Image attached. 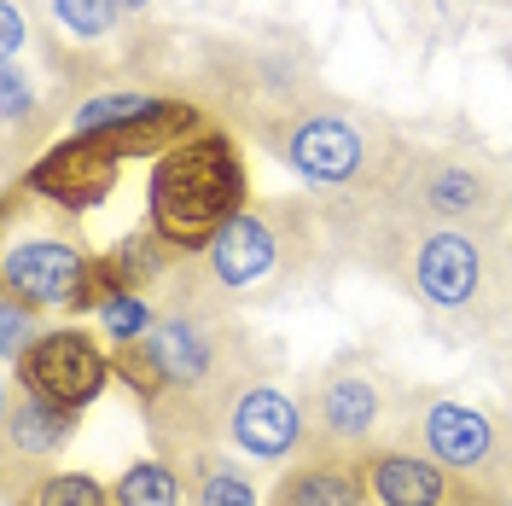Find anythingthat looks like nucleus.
I'll list each match as a JSON object with an SVG mask.
<instances>
[{"label": "nucleus", "instance_id": "6ab92c4d", "mask_svg": "<svg viewBox=\"0 0 512 506\" xmlns=\"http://www.w3.org/2000/svg\"><path fill=\"white\" fill-rule=\"evenodd\" d=\"M30 76L18 70V59H6V70H0V105H6V123H18L24 111H30Z\"/></svg>", "mask_w": 512, "mask_h": 506}, {"label": "nucleus", "instance_id": "ddd939ff", "mask_svg": "<svg viewBox=\"0 0 512 506\" xmlns=\"http://www.w3.org/2000/svg\"><path fill=\"white\" fill-rule=\"evenodd\" d=\"M169 99L158 94H94V99H82L76 105V134H105V128H134V123H146V117H158Z\"/></svg>", "mask_w": 512, "mask_h": 506}, {"label": "nucleus", "instance_id": "4468645a", "mask_svg": "<svg viewBox=\"0 0 512 506\" xmlns=\"http://www.w3.org/2000/svg\"><path fill=\"white\" fill-rule=\"evenodd\" d=\"M192 495H198V506H256L251 477L239 466H227V460H216V454H204L192 466Z\"/></svg>", "mask_w": 512, "mask_h": 506}, {"label": "nucleus", "instance_id": "7ed1b4c3", "mask_svg": "<svg viewBox=\"0 0 512 506\" xmlns=\"http://www.w3.org/2000/svg\"><path fill=\"white\" fill-rule=\"evenodd\" d=\"M18 379L30 396H47L59 408H88L105 384V355L88 332H41L18 355Z\"/></svg>", "mask_w": 512, "mask_h": 506}, {"label": "nucleus", "instance_id": "412c9836", "mask_svg": "<svg viewBox=\"0 0 512 506\" xmlns=\"http://www.w3.org/2000/svg\"><path fill=\"white\" fill-rule=\"evenodd\" d=\"M18 47H24V12H18V0H0V53L18 59Z\"/></svg>", "mask_w": 512, "mask_h": 506}, {"label": "nucleus", "instance_id": "f8f14e48", "mask_svg": "<svg viewBox=\"0 0 512 506\" xmlns=\"http://www.w3.org/2000/svg\"><path fill=\"white\" fill-rule=\"evenodd\" d=\"M70 431H76V408H59V402L30 396V390L12 402V419H6V443L18 460H47Z\"/></svg>", "mask_w": 512, "mask_h": 506}, {"label": "nucleus", "instance_id": "4be33fe9", "mask_svg": "<svg viewBox=\"0 0 512 506\" xmlns=\"http://www.w3.org/2000/svg\"><path fill=\"white\" fill-rule=\"evenodd\" d=\"M117 6H123V12H140V6H152V0H117Z\"/></svg>", "mask_w": 512, "mask_h": 506}, {"label": "nucleus", "instance_id": "f03ea898", "mask_svg": "<svg viewBox=\"0 0 512 506\" xmlns=\"http://www.w3.org/2000/svg\"><path fill=\"white\" fill-rule=\"evenodd\" d=\"M6 297L30 309H88L94 297V256L64 239H30L6 251Z\"/></svg>", "mask_w": 512, "mask_h": 506}, {"label": "nucleus", "instance_id": "a211bd4d", "mask_svg": "<svg viewBox=\"0 0 512 506\" xmlns=\"http://www.w3.org/2000/svg\"><path fill=\"white\" fill-rule=\"evenodd\" d=\"M53 12H59V24L76 35V41H99V35L117 24L123 6H117V0H53Z\"/></svg>", "mask_w": 512, "mask_h": 506}, {"label": "nucleus", "instance_id": "0eeeda50", "mask_svg": "<svg viewBox=\"0 0 512 506\" xmlns=\"http://www.w3.org/2000/svg\"><path fill=\"white\" fill-rule=\"evenodd\" d=\"M274 262H280V239L251 210H239L233 222H222L216 239L204 245V268H210V280L222 285V291H245V285L268 280Z\"/></svg>", "mask_w": 512, "mask_h": 506}, {"label": "nucleus", "instance_id": "9b49d317", "mask_svg": "<svg viewBox=\"0 0 512 506\" xmlns=\"http://www.w3.org/2000/svg\"><path fill=\"white\" fill-rule=\"evenodd\" d=\"M489 198H495V187H489V175H483L478 163L443 158L419 175V204L431 216H443V222H483Z\"/></svg>", "mask_w": 512, "mask_h": 506}, {"label": "nucleus", "instance_id": "1a4fd4ad", "mask_svg": "<svg viewBox=\"0 0 512 506\" xmlns=\"http://www.w3.org/2000/svg\"><path fill=\"white\" fill-rule=\"evenodd\" d=\"M419 437H425V448H431V460L448 466V472H478L483 460L495 454V425H489L478 408L448 402V396L425 402V413H419Z\"/></svg>", "mask_w": 512, "mask_h": 506}, {"label": "nucleus", "instance_id": "2eb2a0df", "mask_svg": "<svg viewBox=\"0 0 512 506\" xmlns=\"http://www.w3.org/2000/svg\"><path fill=\"white\" fill-rule=\"evenodd\" d=\"M111 495H117V506H181V483L163 460H140L117 477Z\"/></svg>", "mask_w": 512, "mask_h": 506}, {"label": "nucleus", "instance_id": "dca6fc26", "mask_svg": "<svg viewBox=\"0 0 512 506\" xmlns=\"http://www.w3.org/2000/svg\"><path fill=\"white\" fill-rule=\"evenodd\" d=\"M99 326H105L117 344H140L158 320H152V303H146L140 291H111V297L99 303Z\"/></svg>", "mask_w": 512, "mask_h": 506}, {"label": "nucleus", "instance_id": "6e6552de", "mask_svg": "<svg viewBox=\"0 0 512 506\" xmlns=\"http://www.w3.org/2000/svg\"><path fill=\"white\" fill-rule=\"evenodd\" d=\"M379 419H384V396H379V384L367 379V373H332V379L315 390L320 443L355 448V443H367V437L379 431Z\"/></svg>", "mask_w": 512, "mask_h": 506}, {"label": "nucleus", "instance_id": "9d476101", "mask_svg": "<svg viewBox=\"0 0 512 506\" xmlns=\"http://www.w3.org/2000/svg\"><path fill=\"white\" fill-rule=\"evenodd\" d=\"M367 483L384 506H448V477L425 454L408 448H384L367 460Z\"/></svg>", "mask_w": 512, "mask_h": 506}, {"label": "nucleus", "instance_id": "423d86ee", "mask_svg": "<svg viewBox=\"0 0 512 506\" xmlns=\"http://www.w3.org/2000/svg\"><path fill=\"white\" fill-rule=\"evenodd\" d=\"M227 425H233V443L245 454H256V460H286L291 448L303 443V408L291 402L286 390H274V384L239 390Z\"/></svg>", "mask_w": 512, "mask_h": 506}, {"label": "nucleus", "instance_id": "f257e3e1", "mask_svg": "<svg viewBox=\"0 0 512 506\" xmlns=\"http://www.w3.org/2000/svg\"><path fill=\"white\" fill-rule=\"evenodd\" d=\"M239 204H245V169L227 134L198 128L187 140L163 146V163L146 187V210L175 251H204L216 227L239 216Z\"/></svg>", "mask_w": 512, "mask_h": 506}, {"label": "nucleus", "instance_id": "f3484780", "mask_svg": "<svg viewBox=\"0 0 512 506\" xmlns=\"http://www.w3.org/2000/svg\"><path fill=\"white\" fill-rule=\"evenodd\" d=\"M30 506H117V495H105L94 477H82V472H59V477L35 483Z\"/></svg>", "mask_w": 512, "mask_h": 506}, {"label": "nucleus", "instance_id": "20e7f679", "mask_svg": "<svg viewBox=\"0 0 512 506\" xmlns=\"http://www.w3.org/2000/svg\"><path fill=\"white\" fill-rule=\"evenodd\" d=\"M286 158H291V169H297L309 187H344V181H355V175L367 169V140H361V128L355 123L315 111V117L291 123Z\"/></svg>", "mask_w": 512, "mask_h": 506}, {"label": "nucleus", "instance_id": "aec40b11", "mask_svg": "<svg viewBox=\"0 0 512 506\" xmlns=\"http://www.w3.org/2000/svg\"><path fill=\"white\" fill-rule=\"evenodd\" d=\"M30 303H18V297H6V355L18 361L24 349H30Z\"/></svg>", "mask_w": 512, "mask_h": 506}, {"label": "nucleus", "instance_id": "39448f33", "mask_svg": "<svg viewBox=\"0 0 512 506\" xmlns=\"http://www.w3.org/2000/svg\"><path fill=\"white\" fill-rule=\"evenodd\" d=\"M483 251L472 233H425L414 256V285L437 309H472L483 297Z\"/></svg>", "mask_w": 512, "mask_h": 506}]
</instances>
